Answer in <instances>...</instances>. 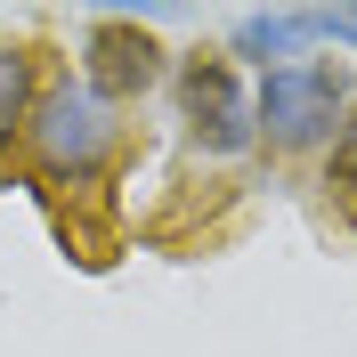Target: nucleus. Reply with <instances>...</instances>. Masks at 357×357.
Instances as JSON below:
<instances>
[{
  "label": "nucleus",
  "mask_w": 357,
  "mask_h": 357,
  "mask_svg": "<svg viewBox=\"0 0 357 357\" xmlns=\"http://www.w3.org/2000/svg\"><path fill=\"white\" fill-rule=\"evenodd\" d=\"M24 146H33L41 178H57V187H89V178L114 162V146H122V122H114V106L82 82V73H57V82L41 89L33 122H24Z\"/></svg>",
  "instance_id": "nucleus-1"
},
{
  "label": "nucleus",
  "mask_w": 357,
  "mask_h": 357,
  "mask_svg": "<svg viewBox=\"0 0 357 357\" xmlns=\"http://www.w3.org/2000/svg\"><path fill=\"white\" fill-rule=\"evenodd\" d=\"M341 114H349V66H333V57H292L252 89V138H268L276 155L333 146Z\"/></svg>",
  "instance_id": "nucleus-2"
},
{
  "label": "nucleus",
  "mask_w": 357,
  "mask_h": 357,
  "mask_svg": "<svg viewBox=\"0 0 357 357\" xmlns=\"http://www.w3.org/2000/svg\"><path fill=\"white\" fill-rule=\"evenodd\" d=\"M178 122L195 130L203 155H220V162L260 146L252 138V89H244V73L227 66L220 49H187L178 57Z\"/></svg>",
  "instance_id": "nucleus-3"
},
{
  "label": "nucleus",
  "mask_w": 357,
  "mask_h": 357,
  "mask_svg": "<svg viewBox=\"0 0 357 357\" xmlns=\"http://www.w3.org/2000/svg\"><path fill=\"white\" fill-rule=\"evenodd\" d=\"M162 57H171V49H162L130 8H98V17H89V41H82V82L98 89L106 106H122V98H146V89L162 82Z\"/></svg>",
  "instance_id": "nucleus-4"
},
{
  "label": "nucleus",
  "mask_w": 357,
  "mask_h": 357,
  "mask_svg": "<svg viewBox=\"0 0 357 357\" xmlns=\"http://www.w3.org/2000/svg\"><path fill=\"white\" fill-rule=\"evenodd\" d=\"M301 41H317V8H252V17H236V33H227V66L236 73H276V66H292V49Z\"/></svg>",
  "instance_id": "nucleus-5"
},
{
  "label": "nucleus",
  "mask_w": 357,
  "mask_h": 357,
  "mask_svg": "<svg viewBox=\"0 0 357 357\" xmlns=\"http://www.w3.org/2000/svg\"><path fill=\"white\" fill-rule=\"evenodd\" d=\"M33 106H41V57L17 49V41H0V155L24 138Z\"/></svg>",
  "instance_id": "nucleus-6"
},
{
  "label": "nucleus",
  "mask_w": 357,
  "mask_h": 357,
  "mask_svg": "<svg viewBox=\"0 0 357 357\" xmlns=\"http://www.w3.org/2000/svg\"><path fill=\"white\" fill-rule=\"evenodd\" d=\"M325 187H333V195H357V106L341 114V130H333V155H325Z\"/></svg>",
  "instance_id": "nucleus-7"
},
{
  "label": "nucleus",
  "mask_w": 357,
  "mask_h": 357,
  "mask_svg": "<svg viewBox=\"0 0 357 357\" xmlns=\"http://www.w3.org/2000/svg\"><path fill=\"white\" fill-rule=\"evenodd\" d=\"M317 33H325V41H349V49H357V8H317Z\"/></svg>",
  "instance_id": "nucleus-8"
}]
</instances>
